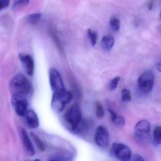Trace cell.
Instances as JSON below:
<instances>
[{
    "mask_svg": "<svg viewBox=\"0 0 161 161\" xmlns=\"http://www.w3.org/2000/svg\"><path fill=\"white\" fill-rule=\"evenodd\" d=\"M12 102L14 106L16 114L20 117L25 116L28 111L29 106L27 99L22 96H13Z\"/></svg>",
    "mask_w": 161,
    "mask_h": 161,
    "instance_id": "obj_8",
    "label": "cell"
},
{
    "mask_svg": "<svg viewBox=\"0 0 161 161\" xmlns=\"http://www.w3.org/2000/svg\"><path fill=\"white\" fill-rule=\"evenodd\" d=\"M88 35L90 39L91 44L93 46L96 45L97 42V34L95 32L91 29L88 30Z\"/></svg>",
    "mask_w": 161,
    "mask_h": 161,
    "instance_id": "obj_22",
    "label": "cell"
},
{
    "mask_svg": "<svg viewBox=\"0 0 161 161\" xmlns=\"http://www.w3.org/2000/svg\"><path fill=\"white\" fill-rule=\"evenodd\" d=\"M130 160L131 161H146L142 156L138 154L134 155Z\"/></svg>",
    "mask_w": 161,
    "mask_h": 161,
    "instance_id": "obj_25",
    "label": "cell"
},
{
    "mask_svg": "<svg viewBox=\"0 0 161 161\" xmlns=\"http://www.w3.org/2000/svg\"><path fill=\"white\" fill-rule=\"evenodd\" d=\"M73 94L70 91L65 90L53 93L52 100V107L56 113L62 112L65 106L72 100Z\"/></svg>",
    "mask_w": 161,
    "mask_h": 161,
    "instance_id": "obj_3",
    "label": "cell"
},
{
    "mask_svg": "<svg viewBox=\"0 0 161 161\" xmlns=\"http://www.w3.org/2000/svg\"><path fill=\"white\" fill-rule=\"evenodd\" d=\"M95 106H96V116L99 119L103 118L104 117V110L101 103L97 101L95 103Z\"/></svg>",
    "mask_w": 161,
    "mask_h": 161,
    "instance_id": "obj_19",
    "label": "cell"
},
{
    "mask_svg": "<svg viewBox=\"0 0 161 161\" xmlns=\"http://www.w3.org/2000/svg\"><path fill=\"white\" fill-rule=\"evenodd\" d=\"M112 155L119 161H130L132 152L130 148L121 143H114L111 149Z\"/></svg>",
    "mask_w": 161,
    "mask_h": 161,
    "instance_id": "obj_4",
    "label": "cell"
},
{
    "mask_svg": "<svg viewBox=\"0 0 161 161\" xmlns=\"http://www.w3.org/2000/svg\"><path fill=\"white\" fill-rule=\"evenodd\" d=\"M31 135L34 141L35 142L38 149L40 151H44L45 150V145H44L43 141L39 138V137L37 136L36 134L33 132H31Z\"/></svg>",
    "mask_w": 161,
    "mask_h": 161,
    "instance_id": "obj_18",
    "label": "cell"
},
{
    "mask_svg": "<svg viewBox=\"0 0 161 161\" xmlns=\"http://www.w3.org/2000/svg\"><path fill=\"white\" fill-rule=\"evenodd\" d=\"M22 138L24 147L27 151L28 152V153L30 155H34L35 153L34 148L31 142V139L27 133V131L24 129H22Z\"/></svg>",
    "mask_w": 161,
    "mask_h": 161,
    "instance_id": "obj_12",
    "label": "cell"
},
{
    "mask_svg": "<svg viewBox=\"0 0 161 161\" xmlns=\"http://www.w3.org/2000/svg\"><path fill=\"white\" fill-rule=\"evenodd\" d=\"M157 69L159 70V72H161V63H158L157 64Z\"/></svg>",
    "mask_w": 161,
    "mask_h": 161,
    "instance_id": "obj_27",
    "label": "cell"
},
{
    "mask_svg": "<svg viewBox=\"0 0 161 161\" xmlns=\"http://www.w3.org/2000/svg\"><path fill=\"white\" fill-rule=\"evenodd\" d=\"M153 0H151L147 4V8L148 10L151 11L152 10L153 7Z\"/></svg>",
    "mask_w": 161,
    "mask_h": 161,
    "instance_id": "obj_26",
    "label": "cell"
},
{
    "mask_svg": "<svg viewBox=\"0 0 161 161\" xmlns=\"http://www.w3.org/2000/svg\"><path fill=\"white\" fill-rule=\"evenodd\" d=\"M10 91L13 96L25 97L32 91L33 88L30 80L23 74L16 75L10 82Z\"/></svg>",
    "mask_w": 161,
    "mask_h": 161,
    "instance_id": "obj_1",
    "label": "cell"
},
{
    "mask_svg": "<svg viewBox=\"0 0 161 161\" xmlns=\"http://www.w3.org/2000/svg\"><path fill=\"white\" fill-rule=\"evenodd\" d=\"M19 58L24 64L27 74L29 75H32L34 71V62L31 56L30 55L20 54Z\"/></svg>",
    "mask_w": 161,
    "mask_h": 161,
    "instance_id": "obj_10",
    "label": "cell"
},
{
    "mask_svg": "<svg viewBox=\"0 0 161 161\" xmlns=\"http://www.w3.org/2000/svg\"><path fill=\"white\" fill-rule=\"evenodd\" d=\"M33 161H40V160H38V159H36V160H34Z\"/></svg>",
    "mask_w": 161,
    "mask_h": 161,
    "instance_id": "obj_29",
    "label": "cell"
},
{
    "mask_svg": "<svg viewBox=\"0 0 161 161\" xmlns=\"http://www.w3.org/2000/svg\"><path fill=\"white\" fill-rule=\"evenodd\" d=\"M64 119L71 131H77L82 120L81 109L80 106L73 105L65 113Z\"/></svg>",
    "mask_w": 161,
    "mask_h": 161,
    "instance_id": "obj_2",
    "label": "cell"
},
{
    "mask_svg": "<svg viewBox=\"0 0 161 161\" xmlns=\"http://www.w3.org/2000/svg\"><path fill=\"white\" fill-rule=\"evenodd\" d=\"M120 77L117 76L114 78L110 81V84H109V88L111 91H113L116 90V89L117 87L119 82L120 80Z\"/></svg>",
    "mask_w": 161,
    "mask_h": 161,
    "instance_id": "obj_23",
    "label": "cell"
},
{
    "mask_svg": "<svg viewBox=\"0 0 161 161\" xmlns=\"http://www.w3.org/2000/svg\"><path fill=\"white\" fill-rule=\"evenodd\" d=\"M49 161H58V160H51Z\"/></svg>",
    "mask_w": 161,
    "mask_h": 161,
    "instance_id": "obj_28",
    "label": "cell"
},
{
    "mask_svg": "<svg viewBox=\"0 0 161 161\" xmlns=\"http://www.w3.org/2000/svg\"><path fill=\"white\" fill-rule=\"evenodd\" d=\"M95 142L101 148H107L110 143L109 135L106 128L103 126L97 128L95 134Z\"/></svg>",
    "mask_w": 161,
    "mask_h": 161,
    "instance_id": "obj_7",
    "label": "cell"
},
{
    "mask_svg": "<svg viewBox=\"0 0 161 161\" xmlns=\"http://www.w3.org/2000/svg\"><path fill=\"white\" fill-rule=\"evenodd\" d=\"M115 43V39L111 35H106L102 39L101 46L103 50L109 51L113 48Z\"/></svg>",
    "mask_w": 161,
    "mask_h": 161,
    "instance_id": "obj_13",
    "label": "cell"
},
{
    "mask_svg": "<svg viewBox=\"0 0 161 161\" xmlns=\"http://www.w3.org/2000/svg\"><path fill=\"white\" fill-rule=\"evenodd\" d=\"M50 83L54 93L65 90L63 80L60 73L55 69H51L49 72Z\"/></svg>",
    "mask_w": 161,
    "mask_h": 161,
    "instance_id": "obj_6",
    "label": "cell"
},
{
    "mask_svg": "<svg viewBox=\"0 0 161 161\" xmlns=\"http://www.w3.org/2000/svg\"><path fill=\"white\" fill-rule=\"evenodd\" d=\"M42 15L40 13H33L28 15L25 19L28 23L30 24H36L40 21Z\"/></svg>",
    "mask_w": 161,
    "mask_h": 161,
    "instance_id": "obj_16",
    "label": "cell"
},
{
    "mask_svg": "<svg viewBox=\"0 0 161 161\" xmlns=\"http://www.w3.org/2000/svg\"><path fill=\"white\" fill-rule=\"evenodd\" d=\"M121 101L123 102H128L131 101V95L130 92L128 90L124 89L121 92Z\"/></svg>",
    "mask_w": 161,
    "mask_h": 161,
    "instance_id": "obj_21",
    "label": "cell"
},
{
    "mask_svg": "<svg viewBox=\"0 0 161 161\" xmlns=\"http://www.w3.org/2000/svg\"><path fill=\"white\" fill-rule=\"evenodd\" d=\"M110 114L111 121L112 122L118 127H122L124 126L125 123V119L123 117L118 115L112 109H108Z\"/></svg>",
    "mask_w": 161,
    "mask_h": 161,
    "instance_id": "obj_14",
    "label": "cell"
},
{
    "mask_svg": "<svg viewBox=\"0 0 161 161\" xmlns=\"http://www.w3.org/2000/svg\"><path fill=\"white\" fill-rule=\"evenodd\" d=\"M27 124L32 128H36L39 125L38 117L33 110L27 111L25 115Z\"/></svg>",
    "mask_w": 161,
    "mask_h": 161,
    "instance_id": "obj_11",
    "label": "cell"
},
{
    "mask_svg": "<svg viewBox=\"0 0 161 161\" xmlns=\"http://www.w3.org/2000/svg\"><path fill=\"white\" fill-rule=\"evenodd\" d=\"M161 142V129L160 126H156L153 132V143L158 146Z\"/></svg>",
    "mask_w": 161,
    "mask_h": 161,
    "instance_id": "obj_17",
    "label": "cell"
},
{
    "mask_svg": "<svg viewBox=\"0 0 161 161\" xmlns=\"http://www.w3.org/2000/svg\"><path fill=\"white\" fill-rule=\"evenodd\" d=\"M154 75L150 71L142 74L138 80L139 91L144 94H148L152 91L154 85Z\"/></svg>",
    "mask_w": 161,
    "mask_h": 161,
    "instance_id": "obj_5",
    "label": "cell"
},
{
    "mask_svg": "<svg viewBox=\"0 0 161 161\" xmlns=\"http://www.w3.org/2000/svg\"><path fill=\"white\" fill-rule=\"evenodd\" d=\"M30 3V0H14L12 9L13 10H19L27 7Z\"/></svg>",
    "mask_w": 161,
    "mask_h": 161,
    "instance_id": "obj_15",
    "label": "cell"
},
{
    "mask_svg": "<svg viewBox=\"0 0 161 161\" xmlns=\"http://www.w3.org/2000/svg\"><path fill=\"white\" fill-rule=\"evenodd\" d=\"M150 130V123L146 120H142L136 125L135 133L136 137L141 139L148 135Z\"/></svg>",
    "mask_w": 161,
    "mask_h": 161,
    "instance_id": "obj_9",
    "label": "cell"
},
{
    "mask_svg": "<svg viewBox=\"0 0 161 161\" xmlns=\"http://www.w3.org/2000/svg\"><path fill=\"white\" fill-rule=\"evenodd\" d=\"M110 26L111 29L114 31H118L120 29V21L116 18H113L110 21Z\"/></svg>",
    "mask_w": 161,
    "mask_h": 161,
    "instance_id": "obj_20",
    "label": "cell"
},
{
    "mask_svg": "<svg viewBox=\"0 0 161 161\" xmlns=\"http://www.w3.org/2000/svg\"><path fill=\"white\" fill-rule=\"evenodd\" d=\"M10 1V0H0V12L9 6Z\"/></svg>",
    "mask_w": 161,
    "mask_h": 161,
    "instance_id": "obj_24",
    "label": "cell"
}]
</instances>
